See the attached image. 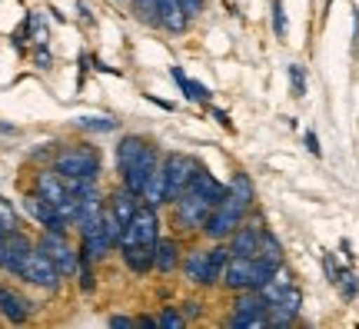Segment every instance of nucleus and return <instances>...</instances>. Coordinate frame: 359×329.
<instances>
[{"mask_svg":"<svg viewBox=\"0 0 359 329\" xmlns=\"http://www.w3.org/2000/svg\"><path fill=\"white\" fill-rule=\"evenodd\" d=\"M200 160H193L187 153H167L163 156V177H167V196L170 203H177L183 193L190 190L193 177H196V170H200Z\"/></svg>","mask_w":359,"mask_h":329,"instance_id":"5","label":"nucleus"},{"mask_svg":"<svg viewBox=\"0 0 359 329\" xmlns=\"http://www.w3.org/2000/svg\"><path fill=\"white\" fill-rule=\"evenodd\" d=\"M110 326H114V329H133V326H137V319H130V316H114V319H110Z\"/></svg>","mask_w":359,"mask_h":329,"instance_id":"32","label":"nucleus"},{"mask_svg":"<svg viewBox=\"0 0 359 329\" xmlns=\"http://www.w3.org/2000/svg\"><path fill=\"white\" fill-rule=\"evenodd\" d=\"M177 266H180V243L173 240V236H160V240H156L154 269H160V273H173Z\"/></svg>","mask_w":359,"mask_h":329,"instance_id":"18","label":"nucleus"},{"mask_svg":"<svg viewBox=\"0 0 359 329\" xmlns=\"http://www.w3.org/2000/svg\"><path fill=\"white\" fill-rule=\"evenodd\" d=\"M40 250L50 256L53 266L60 269V276L64 279H77L80 253L67 243V233H60V229H43V236H40Z\"/></svg>","mask_w":359,"mask_h":329,"instance_id":"6","label":"nucleus"},{"mask_svg":"<svg viewBox=\"0 0 359 329\" xmlns=\"http://www.w3.org/2000/svg\"><path fill=\"white\" fill-rule=\"evenodd\" d=\"M140 200L150 203V206H163V203H170V196H167V177H163V163H160L154 173L147 177V183H143V190H140Z\"/></svg>","mask_w":359,"mask_h":329,"instance_id":"17","label":"nucleus"},{"mask_svg":"<svg viewBox=\"0 0 359 329\" xmlns=\"http://www.w3.org/2000/svg\"><path fill=\"white\" fill-rule=\"evenodd\" d=\"M170 76H173V80L180 83V90L187 93V100H193V103H210V90H206L203 83H196V80H190V76L183 74L180 67H173V70H170Z\"/></svg>","mask_w":359,"mask_h":329,"instance_id":"20","label":"nucleus"},{"mask_svg":"<svg viewBox=\"0 0 359 329\" xmlns=\"http://www.w3.org/2000/svg\"><path fill=\"white\" fill-rule=\"evenodd\" d=\"M160 163H163V160H160V150H156L147 137H140V133H127V137L116 143V170H120L123 187H130L133 193L143 190L147 177H150Z\"/></svg>","mask_w":359,"mask_h":329,"instance_id":"1","label":"nucleus"},{"mask_svg":"<svg viewBox=\"0 0 359 329\" xmlns=\"http://www.w3.org/2000/svg\"><path fill=\"white\" fill-rule=\"evenodd\" d=\"M107 206H110V210L116 213V220L127 227L130 220H133V213L140 210V193H133L130 187H120V190H114V196H110Z\"/></svg>","mask_w":359,"mask_h":329,"instance_id":"16","label":"nucleus"},{"mask_svg":"<svg viewBox=\"0 0 359 329\" xmlns=\"http://www.w3.org/2000/svg\"><path fill=\"white\" fill-rule=\"evenodd\" d=\"M323 266H326V276H330V283L336 286V279H339V266H336L333 253H326V256H323Z\"/></svg>","mask_w":359,"mask_h":329,"instance_id":"30","label":"nucleus"},{"mask_svg":"<svg viewBox=\"0 0 359 329\" xmlns=\"http://www.w3.org/2000/svg\"><path fill=\"white\" fill-rule=\"evenodd\" d=\"M0 227L7 229V233L20 229V220H17V210H13V203L4 200V196H0Z\"/></svg>","mask_w":359,"mask_h":329,"instance_id":"26","label":"nucleus"},{"mask_svg":"<svg viewBox=\"0 0 359 329\" xmlns=\"http://www.w3.org/2000/svg\"><path fill=\"white\" fill-rule=\"evenodd\" d=\"M4 260H7V236H0V269H4Z\"/></svg>","mask_w":359,"mask_h":329,"instance_id":"36","label":"nucleus"},{"mask_svg":"<svg viewBox=\"0 0 359 329\" xmlns=\"http://www.w3.org/2000/svg\"><path fill=\"white\" fill-rule=\"evenodd\" d=\"M0 313H4L7 323H24L30 316V303L20 293H13L11 286H0Z\"/></svg>","mask_w":359,"mask_h":329,"instance_id":"15","label":"nucleus"},{"mask_svg":"<svg viewBox=\"0 0 359 329\" xmlns=\"http://www.w3.org/2000/svg\"><path fill=\"white\" fill-rule=\"evenodd\" d=\"M190 190L203 193V196H210L213 203H217L219 196H226V187H223V183H219V180L213 177L210 170H206V166H200V170H196V177H193V183H190Z\"/></svg>","mask_w":359,"mask_h":329,"instance_id":"19","label":"nucleus"},{"mask_svg":"<svg viewBox=\"0 0 359 329\" xmlns=\"http://www.w3.org/2000/svg\"><path fill=\"white\" fill-rule=\"evenodd\" d=\"M167 34H187V27H190V13L183 11V4L180 0H160V24Z\"/></svg>","mask_w":359,"mask_h":329,"instance_id":"14","label":"nucleus"},{"mask_svg":"<svg viewBox=\"0 0 359 329\" xmlns=\"http://www.w3.org/2000/svg\"><path fill=\"white\" fill-rule=\"evenodd\" d=\"M37 64L40 67H50V53H47V51H37Z\"/></svg>","mask_w":359,"mask_h":329,"instance_id":"35","label":"nucleus"},{"mask_svg":"<svg viewBox=\"0 0 359 329\" xmlns=\"http://www.w3.org/2000/svg\"><path fill=\"white\" fill-rule=\"evenodd\" d=\"M213 116H217V120H219V123H223V127H226V130H233V123H230V120H226V114H223V110H213Z\"/></svg>","mask_w":359,"mask_h":329,"instance_id":"37","label":"nucleus"},{"mask_svg":"<svg viewBox=\"0 0 359 329\" xmlns=\"http://www.w3.org/2000/svg\"><path fill=\"white\" fill-rule=\"evenodd\" d=\"M257 256L269 260L273 266H283V246H280V240H276L269 229H263V240H259V253Z\"/></svg>","mask_w":359,"mask_h":329,"instance_id":"22","label":"nucleus"},{"mask_svg":"<svg viewBox=\"0 0 359 329\" xmlns=\"http://www.w3.org/2000/svg\"><path fill=\"white\" fill-rule=\"evenodd\" d=\"M226 190L236 193V196H240V200H243L246 206L253 210V203H257V190H253V180L246 177L243 170H236V173H233V180L226 183Z\"/></svg>","mask_w":359,"mask_h":329,"instance_id":"21","label":"nucleus"},{"mask_svg":"<svg viewBox=\"0 0 359 329\" xmlns=\"http://www.w3.org/2000/svg\"><path fill=\"white\" fill-rule=\"evenodd\" d=\"M253 213L250 206H246L236 193L226 190V196H219L217 203H213V210H210V216H206V223H203V233L210 243H219V240H230L233 233H236V227L243 223L246 216Z\"/></svg>","mask_w":359,"mask_h":329,"instance_id":"2","label":"nucleus"},{"mask_svg":"<svg viewBox=\"0 0 359 329\" xmlns=\"http://www.w3.org/2000/svg\"><path fill=\"white\" fill-rule=\"evenodd\" d=\"M210 210H213V200H210V196H203V193H196V190H187L173 203L177 229H183V233H200L206 223V216H210Z\"/></svg>","mask_w":359,"mask_h":329,"instance_id":"7","label":"nucleus"},{"mask_svg":"<svg viewBox=\"0 0 359 329\" xmlns=\"http://www.w3.org/2000/svg\"><path fill=\"white\" fill-rule=\"evenodd\" d=\"M306 150L313 153V156H320V153H323V147H320V137H316L313 130H309V133H306Z\"/></svg>","mask_w":359,"mask_h":329,"instance_id":"31","label":"nucleus"},{"mask_svg":"<svg viewBox=\"0 0 359 329\" xmlns=\"http://www.w3.org/2000/svg\"><path fill=\"white\" fill-rule=\"evenodd\" d=\"M20 279H27V283H34V286H40V290H47V293H57L60 290V269L53 266V260L40 246H34V253L27 256V266H24V273H20Z\"/></svg>","mask_w":359,"mask_h":329,"instance_id":"10","label":"nucleus"},{"mask_svg":"<svg viewBox=\"0 0 359 329\" xmlns=\"http://www.w3.org/2000/svg\"><path fill=\"white\" fill-rule=\"evenodd\" d=\"M183 316L196 319V316H200V303H196V300H187V303H183Z\"/></svg>","mask_w":359,"mask_h":329,"instance_id":"33","label":"nucleus"},{"mask_svg":"<svg viewBox=\"0 0 359 329\" xmlns=\"http://www.w3.org/2000/svg\"><path fill=\"white\" fill-rule=\"evenodd\" d=\"M143 24H160V0H130Z\"/></svg>","mask_w":359,"mask_h":329,"instance_id":"23","label":"nucleus"},{"mask_svg":"<svg viewBox=\"0 0 359 329\" xmlns=\"http://www.w3.org/2000/svg\"><path fill=\"white\" fill-rule=\"evenodd\" d=\"M53 170L64 180H100V153L93 147H64L53 156Z\"/></svg>","mask_w":359,"mask_h":329,"instance_id":"3","label":"nucleus"},{"mask_svg":"<svg viewBox=\"0 0 359 329\" xmlns=\"http://www.w3.org/2000/svg\"><path fill=\"white\" fill-rule=\"evenodd\" d=\"M156 240H160V216H156V206L140 203V210H137L133 220L123 227L120 250H123V246H156Z\"/></svg>","mask_w":359,"mask_h":329,"instance_id":"4","label":"nucleus"},{"mask_svg":"<svg viewBox=\"0 0 359 329\" xmlns=\"http://www.w3.org/2000/svg\"><path fill=\"white\" fill-rule=\"evenodd\" d=\"M24 210L34 216L43 229H60V233H67L64 213H60L50 200H43V196H37V193H30V196H24Z\"/></svg>","mask_w":359,"mask_h":329,"instance_id":"12","label":"nucleus"},{"mask_svg":"<svg viewBox=\"0 0 359 329\" xmlns=\"http://www.w3.org/2000/svg\"><path fill=\"white\" fill-rule=\"evenodd\" d=\"M266 309L269 303L263 300L259 290H246V293H236V303H233V316H230V326H243V329H259V326H269L266 319Z\"/></svg>","mask_w":359,"mask_h":329,"instance_id":"8","label":"nucleus"},{"mask_svg":"<svg viewBox=\"0 0 359 329\" xmlns=\"http://www.w3.org/2000/svg\"><path fill=\"white\" fill-rule=\"evenodd\" d=\"M77 127L80 130H100V133H110V130H116V120H110V116H80Z\"/></svg>","mask_w":359,"mask_h":329,"instance_id":"25","label":"nucleus"},{"mask_svg":"<svg viewBox=\"0 0 359 329\" xmlns=\"http://www.w3.org/2000/svg\"><path fill=\"white\" fill-rule=\"evenodd\" d=\"M137 326L140 329H160V323H156V316H140L137 319Z\"/></svg>","mask_w":359,"mask_h":329,"instance_id":"34","label":"nucleus"},{"mask_svg":"<svg viewBox=\"0 0 359 329\" xmlns=\"http://www.w3.org/2000/svg\"><path fill=\"white\" fill-rule=\"evenodd\" d=\"M336 286H339V296L343 300H356V293H359V279L353 269H339V279H336Z\"/></svg>","mask_w":359,"mask_h":329,"instance_id":"24","label":"nucleus"},{"mask_svg":"<svg viewBox=\"0 0 359 329\" xmlns=\"http://www.w3.org/2000/svg\"><path fill=\"white\" fill-rule=\"evenodd\" d=\"M263 220L259 216H246L243 223L236 227V233H233L230 240V253L233 256H257L259 253V240H263Z\"/></svg>","mask_w":359,"mask_h":329,"instance_id":"11","label":"nucleus"},{"mask_svg":"<svg viewBox=\"0 0 359 329\" xmlns=\"http://www.w3.org/2000/svg\"><path fill=\"white\" fill-rule=\"evenodd\" d=\"M273 34L286 37V13H283V0H273Z\"/></svg>","mask_w":359,"mask_h":329,"instance_id":"29","label":"nucleus"},{"mask_svg":"<svg viewBox=\"0 0 359 329\" xmlns=\"http://www.w3.org/2000/svg\"><path fill=\"white\" fill-rule=\"evenodd\" d=\"M156 323H160V329H183L187 326V316H183L180 309H173V306H167V309L156 316Z\"/></svg>","mask_w":359,"mask_h":329,"instance_id":"27","label":"nucleus"},{"mask_svg":"<svg viewBox=\"0 0 359 329\" xmlns=\"http://www.w3.org/2000/svg\"><path fill=\"white\" fill-rule=\"evenodd\" d=\"M290 87H293V97H306V74L299 64L290 67Z\"/></svg>","mask_w":359,"mask_h":329,"instance_id":"28","label":"nucleus"},{"mask_svg":"<svg viewBox=\"0 0 359 329\" xmlns=\"http://www.w3.org/2000/svg\"><path fill=\"white\" fill-rule=\"evenodd\" d=\"M183 273H187V279H190L193 286H203V290L217 286L219 276H223V269L210 256V246H196V250H190V253L183 256Z\"/></svg>","mask_w":359,"mask_h":329,"instance_id":"9","label":"nucleus"},{"mask_svg":"<svg viewBox=\"0 0 359 329\" xmlns=\"http://www.w3.org/2000/svg\"><path fill=\"white\" fill-rule=\"evenodd\" d=\"M34 253V243L27 240L20 229H13V233H7V260H4V269L7 273H13V276H20L27 266V256Z\"/></svg>","mask_w":359,"mask_h":329,"instance_id":"13","label":"nucleus"}]
</instances>
